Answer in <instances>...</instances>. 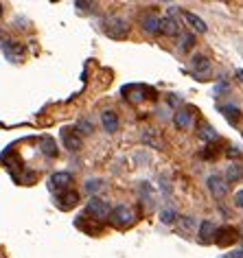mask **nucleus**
Returning <instances> with one entry per match:
<instances>
[{
    "label": "nucleus",
    "mask_w": 243,
    "mask_h": 258,
    "mask_svg": "<svg viewBox=\"0 0 243 258\" xmlns=\"http://www.w3.org/2000/svg\"><path fill=\"white\" fill-rule=\"evenodd\" d=\"M110 223L114 225V228H130V225L136 221V215H134L132 208H127V206H116V208H112L110 212Z\"/></svg>",
    "instance_id": "3"
},
{
    "label": "nucleus",
    "mask_w": 243,
    "mask_h": 258,
    "mask_svg": "<svg viewBox=\"0 0 243 258\" xmlns=\"http://www.w3.org/2000/svg\"><path fill=\"white\" fill-rule=\"evenodd\" d=\"M215 232H217V228L213 225V221H202L200 223V243H204V245L213 243L215 241Z\"/></svg>",
    "instance_id": "14"
},
{
    "label": "nucleus",
    "mask_w": 243,
    "mask_h": 258,
    "mask_svg": "<svg viewBox=\"0 0 243 258\" xmlns=\"http://www.w3.org/2000/svg\"><path fill=\"white\" fill-rule=\"evenodd\" d=\"M228 156H232V158H236V156H241V151H239V149H236V147H230Z\"/></svg>",
    "instance_id": "31"
},
{
    "label": "nucleus",
    "mask_w": 243,
    "mask_h": 258,
    "mask_svg": "<svg viewBox=\"0 0 243 258\" xmlns=\"http://www.w3.org/2000/svg\"><path fill=\"white\" fill-rule=\"evenodd\" d=\"M200 136H202L204 143H217V140H219V134H217L215 127H210V125L200 127Z\"/></svg>",
    "instance_id": "20"
},
{
    "label": "nucleus",
    "mask_w": 243,
    "mask_h": 258,
    "mask_svg": "<svg viewBox=\"0 0 243 258\" xmlns=\"http://www.w3.org/2000/svg\"><path fill=\"white\" fill-rule=\"evenodd\" d=\"M158 33H162L167 37H175L177 33H180V24H177V20L173 16H167V18H162V20H160Z\"/></svg>",
    "instance_id": "11"
},
{
    "label": "nucleus",
    "mask_w": 243,
    "mask_h": 258,
    "mask_svg": "<svg viewBox=\"0 0 243 258\" xmlns=\"http://www.w3.org/2000/svg\"><path fill=\"white\" fill-rule=\"evenodd\" d=\"M228 258H243V249H234V251H230V256Z\"/></svg>",
    "instance_id": "30"
},
{
    "label": "nucleus",
    "mask_w": 243,
    "mask_h": 258,
    "mask_svg": "<svg viewBox=\"0 0 243 258\" xmlns=\"http://www.w3.org/2000/svg\"><path fill=\"white\" fill-rule=\"evenodd\" d=\"M77 202H79V195H77L75 190H66V192H62V195L57 197V208L66 212L70 208H75Z\"/></svg>",
    "instance_id": "12"
},
{
    "label": "nucleus",
    "mask_w": 243,
    "mask_h": 258,
    "mask_svg": "<svg viewBox=\"0 0 243 258\" xmlns=\"http://www.w3.org/2000/svg\"><path fill=\"white\" fill-rule=\"evenodd\" d=\"M5 42H7V35H5V33H3V31H0V46H3V44H5Z\"/></svg>",
    "instance_id": "32"
},
{
    "label": "nucleus",
    "mask_w": 243,
    "mask_h": 258,
    "mask_svg": "<svg viewBox=\"0 0 243 258\" xmlns=\"http://www.w3.org/2000/svg\"><path fill=\"white\" fill-rule=\"evenodd\" d=\"M241 175H243V171H241L239 164H230L228 166V171H226V179H228V182H236Z\"/></svg>",
    "instance_id": "25"
},
{
    "label": "nucleus",
    "mask_w": 243,
    "mask_h": 258,
    "mask_svg": "<svg viewBox=\"0 0 243 258\" xmlns=\"http://www.w3.org/2000/svg\"><path fill=\"white\" fill-rule=\"evenodd\" d=\"M234 206L236 208H243V188L234 192Z\"/></svg>",
    "instance_id": "27"
},
{
    "label": "nucleus",
    "mask_w": 243,
    "mask_h": 258,
    "mask_svg": "<svg viewBox=\"0 0 243 258\" xmlns=\"http://www.w3.org/2000/svg\"><path fill=\"white\" fill-rule=\"evenodd\" d=\"M0 16H3V5H0Z\"/></svg>",
    "instance_id": "34"
},
{
    "label": "nucleus",
    "mask_w": 243,
    "mask_h": 258,
    "mask_svg": "<svg viewBox=\"0 0 243 258\" xmlns=\"http://www.w3.org/2000/svg\"><path fill=\"white\" fill-rule=\"evenodd\" d=\"M86 190L92 192V195H94V192H101V190H105V182H103V179H88V182H86Z\"/></svg>",
    "instance_id": "22"
},
{
    "label": "nucleus",
    "mask_w": 243,
    "mask_h": 258,
    "mask_svg": "<svg viewBox=\"0 0 243 258\" xmlns=\"http://www.w3.org/2000/svg\"><path fill=\"white\" fill-rule=\"evenodd\" d=\"M236 236H239V232H236L234 228L223 225V228H217V232H215V243L219 245V247H228L230 243L236 241Z\"/></svg>",
    "instance_id": "10"
},
{
    "label": "nucleus",
    "mask_w": 243,
    "mask_h": 258,
    "mask_svg": "<svg viewBox=\"0 0 243 258\" xmlns=\"http://www.w3.org/2000/svg\"><path fill=\"white\" fill-rule=\"evenodd\" d=\"M110 204L105 202V199H99V197H92L90 202L86 204V215L92 217V221H101V219H107L110 217Z\"/></svg>",
    "instance_id": "4"
},
{
    "label": "nucleus",
    "mask_w": 243,
    "mask_h": 258,
    "mask_svg": "<svg viewBox=\"0 0 243 258\" xmlns=\"http://www.w3.org/2000/svg\"><path fill=\"white\" fill-rule=\"evenodd\" d=\"M173 122L177 129H189L191 125H193V114L189 112V109H177V112L173 114Z\"/></svg>",
    "instance_id": "13"
},
{
    "label": "nucleus",
    "mask_w": 243,
    "mask_h": 258,
    "mask_svg": "<svg viewBox=\"0 0 243 258\" xmlns=\"http://www.w3.org/2000/svg\"><path fill=\"white\" fill-rule=\"evenodd\" d=\"M140 24H143V29H145V33H151V35H156L158 33V27H160V20H158V18L156 16H145L143 18V22H140Z\"/></svg>",
    "instance_id": "18"
},
{
    "label": "nucleus",
    "mask_w": 243,
    "mask_h": 258,
    "mask_svg": "<svg viewBox=\"0 0 243 258\" xmlns=\"http://www.w3.org/2000/svg\"><path fill=\"white\" fill-rule=\"evenodd\" d=\"M182 18L191 24V27H193V31H197V33H206V31H208V24L204 22L200 16L191 14V11H182Z\"/></svg>",
    "instance_id": "15"
},
{
    "label": "nucleus",
    "mask_w": 243,
    "mask_h": 258,
    "mask_svg": "<svg viewBox=\"0 0 243 258\" xmlns=\"http://www.w3.org/2000/svg\"><path fill=\"white\" fill-rule=\"evenodd\" d=\"M88 221H90V219H86V217H77L75 225H77V228H79V230H84L86 234H90V236H92V234H97V232H101V223H94V225H90Z\"/></svg>",
    "instance_id": "17"
},
{
    "label": "nucleus",
    "mask_w": 243,
    "mask_h": 258,
    "mask_svg": "<svg viewBox=\"0 0 243 258\" xmlns=\"http://www.w3.org/2000/svg\"><path fill=\"white\" fill-rule=\"evenodd\" d=\"M189 73L195 77L197 81H206L210 75H213V63H210L208 57L204 55H193L191 57V68Z\"/></svg>",
    "instance_id": "2"
},
{
    "label": "nucleus",
    "mask_w": 243,
    "mask_h": 258,
    "mask_svg": "<svg viewBox=\"0 0 243 258\" xmlns=\"http://www.w3.org/2000/svg\"><path fill=\"white\" fill-rule=\"evenodd\" d=\"M88 7H94L92 3H77V9H84V11H90Z\"/></svg>",
    "instance_id": "29"
},
{
    "label": "nucleus",
    "mask_w": 243,
    "mask_h": 258,
    "mask_svg": "<svg viewBox=\"0 0 243 258\" xmlns=\"http://www.w3.org/2000/svg\"><path fill=\"white\" fill-rule=\"evenodd\" d=\"M62 145H64V149L66 151H79L81 149V136L77 134V129H73V127H64L62 129Z\"/></svg>",
    "instance_id": "7"
},
{
    "label": "nucleus",
    "mask_w": 243,
    "mask_h": 258,
    "mask_svg": "<svg viewBox=\"0 0 243 258\" xmlns=\"http://www.w3.org/2000/svg\"><path fill=\"white\" fill-rule=\"evenodd\" d=\"M101 122H103V127H105V132L107 134H116V129H118V118H116V114L114 112H103L101 114Z\"/></svg>",
    "instance_id": "16"
},
{
    "label": "nucleus",
    "mask_w": 243,
    "mask_h": 258,
    "mask_svg": "<svg viewBox=\"0 0 243 258\" xmlns=\"http://www.w3.org/2000/svg\"><path fill=\"white\" fill-rule=\"evenodd\" d=\"M182 103V99H177L175 94H171V99H167V105H173V107H177Z\"/></svg>",
    "instance_id": "28"
},
{
    "label": "nucleus",
    "mask_w": 243,
    "mask_h": 258,
    "mask_svg": "<svg viewBox=\"0 0 243 258\" xmlns=\"http://www.w3.org/2000/svg\"><path fill=\"white\" fill-rule=\"evenodd\" d=\"M160 221L167 223V225L175 223V221H177V212H175L173 208H164L162 212H160Z\"/></svg>",
    "instance_id": "23"
},
{
    "label": "nucleus",
    "mask_w": 243,
    "mask_h": 258,
    "mask_svg": "<svg viewBox=\"0 0 243 258\" xmlns=\"http://www.w3.org/2000/svg\"><path fill=\"white\" fill-rule=\"evenodd\" d=\"M70 184H73V175H70V173H66V171L53 173V175L48 177V182H46V186H48L50 192H66Z\"/></svg>",
    "instance_id": "5"
},
{
    "label": "nucleus",
    "mask_w": 243,
    "mask_h": 258,
    "mask_svg": "<svg viewBox=\"0 0 243 258\" xmlns=\"http://www.w3.org/2000/svg\"><path fill=\"white\" fill-rule=\"evenodd\" d=\"M221 114L226 116L228 122H232V125H236V120L241 118V109L234 105H221Z\"/></svg>",
    "instance_id": "19"
},
{
    "label": "nucleus",
    "mask_w": 243,
    "mask_h": 258,
    "mask_svg": "<svg viewBox=\"0 0 243 258\" xmlns=\"http://www.w3.org/2000/svg\"><path fill=\"white\" fill-rule=\"evenodd\" d=\"M3 53H5V57H7L9 61L20 63V61H24L27 48H24V44H20V42H11V40H7V42L3 44Z\"/></svg>",
    "instance_id": "6"
},
{
    "label": "nucleus",
    "mask_w": 243,
    "mask_h": 258,
    "mask_svg": "<svg viewBox=\"0 0 243 258\" xmlns=\"http://www.w3.org/2000/svg\"><path fill=\"white\" fill-rule=\"evenodd\" d=\"M241 238H243V234H241Z\"/></svg>",
    "instance_id": "35"
},
{
    "label": "nucleus",
    "mask_w": 243,
    "mask_h": 258,
    "mask_svg": "<svg viewBox=\"0 0 243 258\" xmlns=\"http://www.w3.org/2000/svg\"><path fill=\"white\" fill-rule=\"evenodd\" d=\"M77 129H79V132H84V134H92V132H94L92 122L88 120V118H81L79 122H77Z\"/></svg>",
    "instance_id": "26"
},
{
    "label": "nucleus",
    "mask_w": 243,
    "mask_h": 258,
    "mask_svg": "<svg viewBox=\"0 0 243 258\" xmlns=\"http://www.w3.org/2000/svg\"><path fill=\"white\" fill-rule=\"evenodd\" d=\"M42 151L46 153L48 158L57 156V147H55V143H53V138H50V136H42Z\"/></svg>",
    "instance_id": "21"
},
{
    "label": "nucleus",
    "mask_w": 243,
    "mask_h": 258,
    "mask_svg": "<svg viewBox=\"0 0 243 258\" xmlns=\"http://www.w3.org/2000/svg\"><path fill=\"white\" fill-rule=\"evenodd\" d=\"M206 186H208L210 195H213L215 199H223L228 195V184H226V179H223L221 175H210L206 179Z\"/></svg>",
    "instance_id": "9"
},
{
    "label": "nucleus",
    "mask_w": 243,
    "mask_h": 258,
    "mask_svg": "<svg viewBox=\"0 0 243 258\" xmlns=\"http://www.w3.org/2000/svg\"><path fill=\"white\" fill-rule=\"evenodd\" d=\"M120 94H123L130 103H140L145 99H156V90L149 88V86H143V83H130V86H123Z\"/></svg>",
    "instance_id": "1"
},
{
    "label": "nucleus",
    "mask_w": 243,
    "mask_h": 258,
    "mask_svg": "<svg viewBox=\"0 0 243 258\" xmlns=\"http://www.w3.org/2000/svg\"><path fill=\"white\" fill-rule=\"evenodd\" d=\"M105 33L112 37V40H123V37L130 33V24L120 18H112L107 20V27H105Z\"/></svg>",
    "instance_id": "8"
},
{
    "label": "nucleus",
    "mask_w": 243,
    "mask_h": 258,
    "mask_svg": "<svg viewBox=\"0 0 243 258\" xmlns=\"http://www.w3.org/2000/svg\"><path fill=\"white\" fill-rule=\"evenodd\" d=\"M193 46H195V37L191 35V33H182L177 48H180V50H189V48H193Z\"/></svg>",
    "instance_id": "24"
},
{
    "label": "nucleus",
    "mask_w": 243,
    "mask_h": 258,
    "mask_svg": "<svg viewBox=\"0 0 243 258\" xmlns=\"http://www.w3.org/2000/svg\"><path fill=\"white\" fill-rule=\"evenodd\" d=\"M236 79H239L243 83V70H236Z\"/></svg>",
    "instance_id": "33"
}]
</instances>
